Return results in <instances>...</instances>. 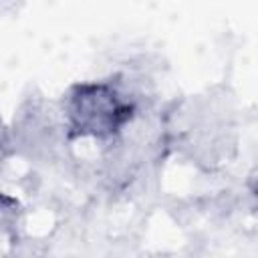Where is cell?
Masks as SVG:
<instances>
[{
  "label": "cell",
  "mask_w": 258,
  "mask_h": 258,
  "mask_svg": "<svg viewBox=\"0 0 258 258\" xmlns=\"http://www.w3.org/2000/svg\"><path fill=\"white\" fill-rule=\"evenodd\" d=\"M133 111V101L107 85L79 87L69 103L71 127L93 137H115L131 121Z\"/></svg>",
  "instance_id": "obj_1"
}]
</instances>
